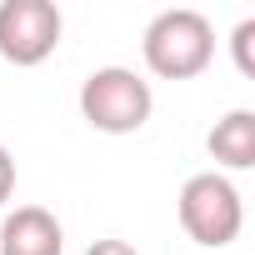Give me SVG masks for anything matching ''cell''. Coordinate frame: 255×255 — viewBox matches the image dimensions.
I'll list each match as a JSON object with an SVG mask.
<instances>
[{
    "label": "cell",
    "instance_id": "1",
    "mask_svg": "<svg viewBox=\"0 0 255 255\" xmlns=\"http://www.w3.org/2000/svg\"><path fill=\"white\" fill-rule=\"evenodd\" d=\"M140 55L160 80H195L215 60V30L200 10H160L145 25Z\"/></svg>",
    "mask_w": 255,
    "mask_h": 255
},
{
    "label": "cell",
    "instance_id": "2",
    "mask_svg": "<svg viewBox=\"0 0 255 255\" xmlns=\"http://www.w3.org/2000/svg\"><path fill=\"white\" fill-rule=\"evenodd\" d=\"M155 110V95H150V80H140L135 70L125 65H100L85 75L80 85V115L105 135H130L150 120Z\"/></svg>",
    "mask_w": 255,
    "mask_h": 255
},
{
    "label": "cell",
    "instance_id": "3",
    "mask_svg": "<svg viewBox=\"0 0 255 255\" xmlns=\"http://www.w3.org/2000/svg\"><path fill=\"white\" fill-rule=\"evenodd\" d=\"M180 225H185V235H190L195 245H205V250L230 245V240L240 235V225H245L240 190H235L225 175H215V170L190 175V180L180 185Z\"/></svg>",
    "mask_w": 255,
    "mask_h": 255
},
{
    "label": "cell",
    "instance_id": "4",
    "mask_svg": "<svg viewBox=\"0 0 255 255\" xmlns=\"http://www.w3.org/2000/svg\"><path fill=\"white\" fill-rule=\"evenodd\" d=\"M60 10L50 0H5L0 5V55L10 65H40L60 45Z\"/></svg>",
    "mask_w": 255,
    "mask_h": 255
},
{
    "label": "cell",
    "instance_id": "5",
    "mask_svg": "<svg viewBox=\"0 0 255 255\" xmlns=\"http://www.w3.org/2000/svg\"><path fill=\"white\" fill-rule=\"evenodd\" d=\"M65 230L45 205H15L0 220V255H60Z\"/></svg>",
    "mask_w": 255,
    "mask_h": 255
},
{
    "label": "cell",
    "instance_id": "6",
    "mask_svg": "<svg viewBox=\"0 0 255 255\" xmlns=\"http://www.w3.org/2000/svg\"><path fill=\"white\" fill-rule=\"evenodd\" d=\"M205 145L225 170H250L255 165V110H230L225 120H215Z\"/></svg>",
    "mask_w": 255,
    "mask_h": 255
},
{
    "label": "cell",
    "instance_id": "7",
    "mask_svg": "<svg viewBox=\"0 0 255 255\" xmlns=\"http://www.w3.org/2000/svg\"><path fill=\"white\" fill-rule=\"evenodd\" d=\"M250 40H255V20H240V25H235V35H230L240 75H255V55H250Z\"/></svg>",
    "mask_w": 255,
    "mask_h": 255
},
{
    "label": "cell",
    "instance_id": "8",
    "mask_svg": "<svg viewBox=\"0 0 255 255\" xmlns=\"http://www.w3.org/2000/svg\"><path fill=\"white\" fill-rule=\"evenodd\" d=\"M10 190H15V160H10L5 145H0V205L10 200Z\"/></svg>",
    "mask_w": 255,
    "mask_h": 255
},
{
    "label": "cell",
    "instance_id": "9",
    "mask_svg": "<svg viewBox=\"0 0 255 255\" xmlns=\"http://www.w3.org/2000/svg\"><path fill=\"white\" fill-rule=\"evenodd\" d=\"M85 255H135V245H125V240H95Z\"/></svg>",
    "mask_w": 255,
    "mask_h": 255
}]
</instances>
